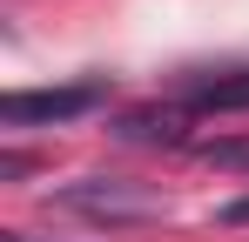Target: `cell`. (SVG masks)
<instances>
[{
	"mask_svg": "<svg viewBox=\"0 0 249 242\" xmlns=\"http://www.w3.org/2000/svg\"><path fill=\"white\" fill-rule=\"evenodd\" d=\"M108 101V81H68V87H20L0 101L7 128H54V121H81Z\"/></svg>",
	"mask_w": 249,
	"mask_h": 242,
	"instance_id": "cell-1",
	"label": "cell"
},
{
	"mask_svg": "<svg viewBox=\"0 0 249 242\" xmlns=\"http://www.w3.org/2000/svg\"><path fill=\"white\" fill-rule=\"evenodd\" d=\"M54 202H61V208H74V215H94V222H142V215H162V195L128 189V182H108V175L68 182Z\"/></svg>",
	"mask_w": 249,
	"mask_h": 242,
	"instance_id": "cell-2",
	"label": "cell"
},
{
	"mask_svg": "<svg viewBox=\"0 0 249 242\" xmlns=\"http://www.w3.org/2000/svg\"><path fill=\"white\" fill-rule=\"evenodd\" d=\"M243 108H249V68L189 87V115H243Z\"/></svg>",
	"mask_w": 249,
	"mask_h": 242,
	"instance_id": "cell-3",
	"label": "cell"
},
{
	"mask_svg": "<svg viewBox=\"0 0 249 242\" xmlns=\"http://www.w3.org/2000/svg\"><path fill=\"white\" fill-rule=\"evenodd\" d=\"M182 121H189V108H135L115 121V135L122 141H182Z\"/></svg>",
	"mask_w": 249,
	"mask_h": 242,
	"instance_id": "cell-4",
	"label": "cell"
},
{
	"mask_svg": "<svg viewBox=\"0 0 249 242\" xmlns=\"http://www.w3.org/2000/svg\"><path fill=\"white\" fill-rule=\"evenodd\" d=\"M196 155H202L209 168H236V175H249V141H202Z\"/></svg>",
	"mask_w": 249,
	"mask_h": 242,
	"instance_id": "cell-5",
	"label": "cell"
},
{
	"mask_svg": "<svg viewBox=\"0 0 249 242\" xmlns=\"http://www.w3.org/2000/svg\"><path fill=\"white\" fill-rule=\"evenodd\" d=\"M222 222H229V229H243V222H249V195L229 202V208H222Z\"/></svg>",
	"mask_w": 249,
	"mask_h": 242,
	"instance_id": "cell-6",
	"label": "cell"
},
{
	"mask_svg": "<svg viewBox=\"0 0 249 242\" xmlns=\"http://www.w3.org/2000/svg\"><path fill=\"white\" fill-rule=\"evenodd\" d=\"M7 242H20V236H7Z\"/></svg>",
	"mask_w": 249,
	"mask_h": 242,
	"instance_id": "cell-7",
	"label": "cell"
}]
</instances>
